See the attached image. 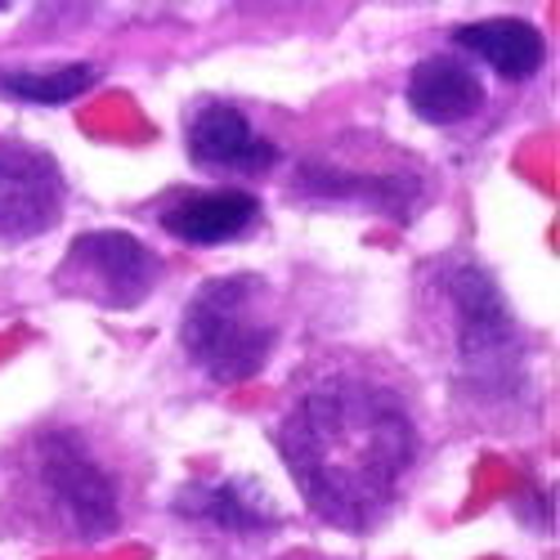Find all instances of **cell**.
<instances>
[{
    "instance_id": "obj_4",
    "label": "cell",
    "mask_w": 560,
    "mask_h": 560,
    "mask_svg": "<svg viewBox=\"0 0 560 560\" xmlns=\"http://www.w3.org/2000/svg\"><path fill=\"white\" fill-rule=\"evenodd\" d=\"M158 278H162V256L121 229L81 233L55 269V283L63 296L95 301L104 310L144 305L158 292Z\"/></svg>"
},
{
    "instance_id": "obj_1",
    "label": "cell",
    "mask_w": 560,
    "mask_h": 560,
    "mask_svg": "<svg viewBox=\"0 0 560 560\" xmlns=\"http://www.w3.org/2000/svg\"><path fill=\"white\" fill-rule=\"evenodd\" d=\"M305 502L341 529L382 521L417 453V431L404 399L368 377H332L296 399L278 427Z\"/></svg>"
},
{
    "instance_id": "obj_6",
    "label": "cell",
    "mask_w": 560,
    "mask_h": 560,
    "mask_svg": "<svg viewBox=\"0 0 560 560\" xmlns=\"http://www.w3.org/2000/svg\"><path fill=\"white\" fill-rule=\"evenodd\" d=\"M63 215V171L59 162L5 139L0 144V247H14L27 238L50 233Z\"/></svg>"
},
{
    "instance_id": "obj_9",
    "label": "cell",
    "mask_w": 560,
    "mask_h": 560,
    "mask_svg": "<svg viewBox=\"0 0 560 560\" xmlns=\"http://www.w3.org/2000/svg\"><path fill=\"white\" fill-rule=\"evenodd\" d=\"M175 511L189 521H202L211 529L224 534H265L278 529V511L269 502V493L256 480H215V485H189L175 493Z\"/></svg>"
},
{
    "instance_id": "obj_11",
    "label": "cell",
    "mask_w": 560,
    "mask_h": 560,
    "mask_svg": "<svg viewBox=\"0 0 560 560\" xmlns=\"http://www.w3.org/2000/svg\"><path fill=\"white\" fill-rule=\"evenodd\" d=\"M453 40L462 50H471L476 59H485L498 77L506 81H529L542 59H547V45L542 32L525 19H489V23H466L453 32Z\"/></svg>"
},
{
    "instance_id": "obj_3",
    "label": "cell",
    "mask_w": 560,
    "mask_h": 560,
    "mask_svg": "<svg viewBox=\"0 0 560 560\" xmlns=\"http://www.w3.org/2000/svg\"><path fill=\"white\" fill-rule=\"evenodd\" d=\"M444 305L453 314L457 359L466 368L471 390H511L525 368V341L516 328V314L502 301L498 283L471 260H457L444 269Z\"/></svg>"
},
{
    "instance_id": "obj_8",
    "label": "cell",
    "mask_w": 560,
    "mask_h": 560,
    "mask_svg": "<svg viewBox=\"0 0 560 560\" xmlns=\"http://www.w3.org/2000/svg\"><path fill=\"white\" fill-rule=\"evenodd\" d=\"M256 220H260V202L243 189H198L162 207V229L194 247L243 238Z\"/></svg>"
},
{
    "instance_id": "obj_13",
    "label": "cell",
    "mask_w": 560,
    "mask_h": 560,
    "mask_svg": "<svg viewBox=\"0 0 560 560\" xmlns=\"http://www.w3.org/2000/svg\"><path fill=\"white\" fill-rule=\"evenodd\" d=\"M100 77L95 63H63V68H50V72H36V68H14V72H0V90L23 104H68L77 100L81 90H90Z\"/></svg>"
},
{
    "instance_id": "obj_5",
    "label": "cell",
    "mask_w": 560,
    "mask_h": 560,
    "mask_svg": "<svg viewBox=\"0 0 560 560\" xmlns=\"http://www.w3.org/2000/svg\"><path fill=\"white\" fill-rule=\"evenodd\" d=\"M36 476H40L45 493L55 498V506L63 511V521L85 542H100L121 525L113 476L68 431L36 435Z\"/></svg>"
},
{
    "instance_id": "obj_10",
    "label": "cell",
    "mask_w": 560,
    "mask_h": 560,
    "mask_svg": "<svg viewBox=\"0 0 560 560\" xmlns=\"http://www.w3.org/2000/svg\"><path fill=\"white\" fill-rule=\"evenodd\" d=\"M408 104L412 113L431 126H457L466 117H476L485 108V81L476 68H466L462 59L435 55L422 59L408 77Z\"/></svg>"
},
{
    "instance_id": "obj_7",
    "label": "cell",
    "mask_w": 560,
    "mask_h": 560,
    "mask_svg": "<svg viewBox=\"0 0 560 560\" xmlns=\"http://www.w3.org/2000/svg\"><path fill=\"white\" fill-rule=\"evenodd\" d=\"M189 158L207 171H269L278 149L233 104H202L189 117Z\"/></svg>"
},
{
    "instance_id": "obj_12",
    "label": "cell",
    "mask_w": 560,
    "mask_h": 560,
    "mask_svg": "<svg viewBox=\"0 0 560 560\" xmlns=\"http://www.w3.org/2000/svg\"><path fill=\"white\" fill-rule=\"evenodd\" d=\"M296 194L305 198H332V202H363V207H377L386 215H399L412 194H417V179L412 175H359V171H341V166H301L296 175Z\"/></svg>"
},
{
    "instance_id": "obj_2",
    "label": "cell",
    "mask_w": 560,
    "mask_h": 560,
    "mask_svg": "<svg viewBox=\"0 0 560 560\" xmlns=\"http://www.w3.org/2000/svg\"><path fill=\"white\" fill-rule=\"evenodd\" d=\"M179 346L211 382L233 386L265 372L278 346L273 292L260 273H224L202 283L184 310Z\"/></svg>"
}]
</instances>
